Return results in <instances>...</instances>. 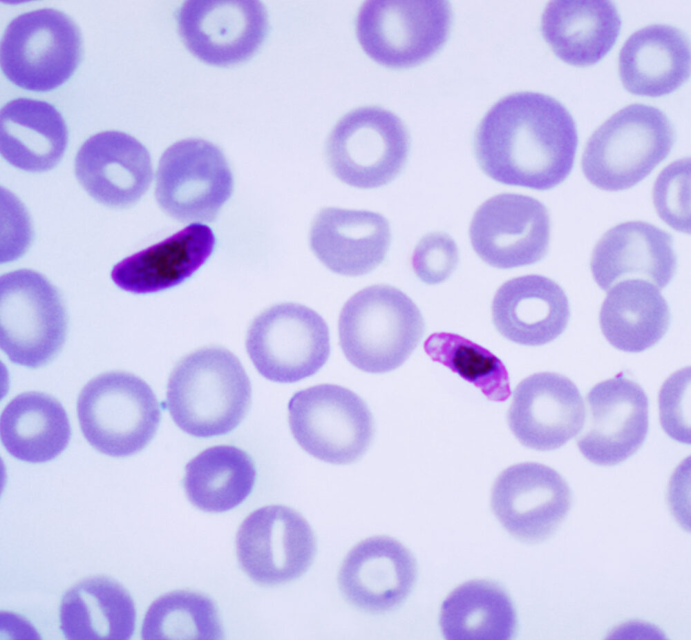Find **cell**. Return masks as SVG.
Here are the masks:
<instances>
[{
	"label": "cell",
	"instance_id": "obj_1",
	"mask_svg": "<svg viewBox=\"0 0 691 640\" xmlns=\"http://www.w3.org/2000/svg\"><path fill=\"white\" fill-rule=\"evenodd\" d=\"M578 143L576 123L563 104L545 94L520 92L489 109L473 146L480 168L494 181L546 191L568 177Z\"/></svg>",
	"mask_w": 691,
	"mask_h": 640
},
{
	"label": "cell",
	"instance_id": "obj_2",
	"mask_svg": "<svg viewBox=\"0 0 691 640\" xmlns=\"http://www.w3.org/2000/svg\"><path fill=\"white\" fill-rule=\"evenodd\" d=\"M251 398L250 381L239 359L226 349L211 347L176 365L168 380L166 406L184 432L209 438L237 427Z\"/></svg>",
	"mask_w": 691,
	"mask_h": 640
},
{
	"label": "cell",
	"instance_id": "obj_3",
	"mask_svg": "<svg viewBox=\"0 0 691 640\" xmlns=\"http://www.w3.org/2000/svg\"><path fill=\"white\" fill-rule=\"evenodd\" d=\"M425 329L417 306L405 293L374 284L354 293L341 309L339 344L350 363L361 371L384 374L400 367Z\"/></svg>",
	"mask_w": 691,
	"mask_h": 640
},
{
	"label": "cell",
	"instance_id": "obj_4",
	"mask_svg": "<svg viewBox=\"0 0 691 640\" xmlns=\"http://www.w3.org/2000/svg\"><path fill=\"white\" fill-rule=\"evenodd\" d=\"M674 128L660 109L634 104L615 113L586 143L583 173L607 191L630 188L647 177L670 153Z\"/></svg>",
	"mask_w": 691,
	"mask_h": 640
},
{
	"label": "cell",
	"instance_id": "obj_5",
	"mask_svg": "<svg viewBox=\"0 0 691 640\" xmlns=\"http://www.w3.org/2000/svg\"><path fill=\"white\" fill-rule=\"evenodd\" d=\"M77 414L87 441L114 457L143 449L161 420L160 407L150 386L124 371L106 372L91 380L78 396Z\"/></svg>",
	"mask_w": 691,
	"mask_h": 640
},
{
	"label": "cell",
	"instance_id": "obj_6",
	"mask_svg": "<svg viewBox=\"0 0 691 640\" xmlns=\"http://www.w3.org/2000/svg\"><path fill=\"white\" fill-rule=\"evenodd\" d=\"M79 26L65 12L44 8L23 12L6 26L1 43L5 76L26 90L43 92L66 81L82 56Z\"/></svg>",
	"mask_w": 691,
	"mask_h": 640
},
{
	"label": "cell",
	"instance_id": "obj_7",
	"mask_svg": "<svg viewBox=\"0 0 691 640\" xmlns=\"http://www.w3.org/2000/svg\"><path fill=\"white\" fill-rule=\"evenodd\" d=\"M68 328L57 289L41 274L19 269L0 278V345L9 360L28 368L52 360Z\"/></svg>",
	"mask_w": 691,
	"mask_h": 640
},
{
	"label": "cell",
	"instance_id": "obj_8",
	"mask_svg": "<svg viewBox=\"0 0 691 640\" xmlns=\"http://www.w3.org/2000/svg\"><path fill=\"white\" fill-rule=\"evenodd\" d=\"M410 136L402 121L378 106L356 108L342 117L325 143V157L334 175L355 188L383 186L402 171Z\"/></svg>",
	"mask_w": 691,
	"mask_h": 640
},
{
	"label": "cell",
	"instance_id": "obj_9",
	"mask_svg": "<svg viewBox=\"0 0 691 640\" xmlns=\"http://www.w3.org/2000/svg\"><path fill=\"white\" fill-rule=\"evenodd\" d=\"M287 409L295 440L322 461L354 463L372 441L373 420L368 405L344 387L321 384L299 390L290 399Z\"/></svg>",
	"mask_w": 691,
	"mask_h": 640
},
{
	"label": "cell",
	"instance_id": "obj_10",
	"mask_svg": "<svg viewBox=\"0 0 691 640\" xmlns=\"http://www.w3.org/2000/svg\"><path fill=\"white\" fill-rule=\"evenodd\" d=\"M452 10L446 1H366L356 21L358 40L377 62L392 68L419 64L447 40Z\"/></svg>",
	"mask_w": 691,
	"mask_h": 640
},
{
	"label": "cell",
	"instance_id": "obj_11",
	"mask_svg": "<svg viewBox=\"0 0 691 640\" xmlns=\"http://www.w3.org/2000/svg\"><path fill=\"white\" fill-rule=\"evenodd\" d=\"M246 347L266 379L293 383L316 374L330 353L329 328L313 309L301 304H274L249 327Z\"/></svg>",
	"mask_w": 691,
	"mask_h": 640
},
{
	"label": "cell",
	"instance_id": "obj_12",
	"mask_svg": "<svg viewBox=\"0 0 691 640\" xmlns=\"http://www.w3.org/2000/svg\"><path fill=\"white\" fill-rule=\"evenodd\" d=\"M233 176L223 151L201 139H187L162 154L155 197L171 217L183 222H211L233 191Z\"/></svg>",
	"mask_w": 691,
	"mask_h": 640
},
{
	"label": "cell",
	"instance_id": "obj_13",
	"mask_svg": "<svg viewBox=\"0 0 691 640\" xmlns=\"http://www.w3.org/2000/svg\"><path fill=\"white\" fill-rule=\"evenodd\" d=\"M236 552L243 570L265 585L283 584L303 575L316 552L308 522L294 509L282 505L261 507L241 523Z\"/></svg>",
	"mask_w": 691,
	"mask_h": 640
},
{
	"label": "cell",
	"instance_id": "obj_14",
	"mask_svg": "<svg viewBox=\"0 0 691 640\" xmlns=\"http://www.w3.org/2000/svg\"><path fill=\"white\" fill-rule=\"evenodd\" d=\"M550 231L549 211L540 201L504 193L477 208L469 237L474 251L484 262L509 269L540 261L548 252Z\"/></svg>",
	"mask_w": 691,
	"mask_h": 640
},
{
	"label": "cell",
	"instance_id": "obj_15",
	"mask_svg": "<svg viewBox=\"0 0 691 640\" xmlns=\"http://www.w3.org/2000/svg\"><path fill=\"white\" fill-rule=\"evenodd\" d=\"M179 34L189 50L215 66L250 58L265 39L269 20L254 0H190L176 12Z\"/></svg>",
	"mask_w": 691,
	"mask_h": 640
},
{
	"label": "cell",
	"instance_id": "obj_16",
	"mask_svg": "<svg viewBox=\"0 0 691 640\" xmlns=\"http://www.w3.org/2000/svg\"><path fill=\"white\" fill-rule=\"evenodd\" d=\"M571 492L554 469L536 462L515 464L503 470L493 485L492 510L514 537L528 542L551 536L569 513Z\"/></svg>",
	"mask_w": 691,
	"mask_h": 640
},
{
	"label": "cell",
	"instance_id": "obj_17",
	"mask_svg": "<svg viewBox=\"0 0 691 640\" xmlns=\"http://www.w3.org/2000/svg\"><path fill=\"white\" fill-rule=\"evenodd\" d=\"M578 447L591 463L614 466L633 456L648 432V398L635 381L620 374L594 385Z\"/></svg>",
	"mask_w": 691,
	"mask_h": 640
},
{
	"label": "cell",
	"instance_id": "obj_18",
	"mask_svg": "<svg viewBox=\"0 0 691 640\" xmlns=\"http://www.w3.org/2000/svg\"><path fill=\"white\" fill-rule=\"evenodd\" d=\"M585 414L582 395L569 378L540 372L527 377L515 387L507 420L522 445L547 452L562 447L577 436Z\"/></svg>",
	"mask_w": 691,
	"mask_h": 640
},
{
	"label": "cell",
	"instance_id": "obj_19",
	"mask_svg": "<svg viewBox=\"0 0 691 640\" xmlns=\"http://www.w3.org/2000/svg\"><path fill=\"white\" fill-rule=\"evenodd\" d=\"M417 574L416 561L397 540L367 538L348 553L338 581L346 599L357 608L383 613L398 607L410 594Z\"/></svg>",
	"mask_w": 691,
	"mask_h": 640
},
{
	"label": "cell",
	"instance_id": "obj_20",
	"mask_svg": "<svg viewBox=\"0 0 691 640\" xmlns=\"http://www.w3.org/2000/svg\"><path fill=\"white\" fill-rule=\"evenodd\" d=\"M74 168L78 182L92 198L114 208L138 202L153 175L146 147L117 130L100 132L87 139L76 154Z\"/></svg>",
	"mask_w": 691,
	"mask_h": 640
},
{
	"label": "cell",
	"instance_id": "obj_21",
	"mask_svg": "<svg viewBox=\"0 0 691 640\" xmlns=\"http://www.w3.org/2000/svg\"><path fill=\"white\" fill-rule=\"evenodd\" d=\"M593 278L603 290L632 280L665 288L676 269L672 237L644 221L620 223L607 231L594 246L590 260Z\"/></svg>",
	"mask_w": 691,
	"mask_h": 640
},
{
	"label": "cell",
	"instance_id": "obj_22",
	"mask_svg": "<svg viewBox=\"0 0 691 640\" xmlns=\"http://www.w3.org/2000/svg\"><path fill=\"white\" fill-rule=\"evenodd\" d=\"M391 240L390 225L380 213L337 207L321 209L310 230V246L331 271L346 276L365 275L386 258Z\"/></svg>",
	"mask_w": 691,
	"mask_h": 640
},
{
	"label": "cell",
	"instance_id": "obj_23",
	"mask_svg": "<svg viewBox=\"0 0 691 640\" xmlns=\"http://www.w3.org/2000/svg\"><path fill=\"white\" fill-rule=\"evenodd\" d=\"M493 322L507 340L526 346H540L557 338L570 317L569 303L562 287L537 274L503 283L492 302Z\"/></svg>",
	"mask_w": 691,
	"mask_h": 640
},
{
	"label": "cell",
	"instance_id": "obj_24",
	"mask_svg": "<svg viewBox=\"0 0 691 640\" xmlns=\"http://www.w3.org/2000/svg\"><path fill=\"white\" fill-rule=\"evenodd\" d=\"M618 72L625 90L636 95L656 97L675 91L690 77L687 36L666 24L642 28L621 48Z\"/></svg>",
	"mask_w": 691,
	"mask_h": 640
},
{
	"label": "cell",
	"instance_id": "obj_25",
	"mask_svg": "<svg viewBox=\"0 0 691 640\" xmlns=\"http://www.w3.org/2000/svg\"><path fill=\"white\" fill-rule=\"evenodd\" d=\"M621 19L610 1H553L545 7L542 35L555 55L576 66L596 64L612 48Z\"/></svg>",
	"mask_w": 691,
	"mask_h": 640
},
{
	"label": "cell",
	"instance_id": "obj_26",
	"mask_svg": "<svg viewBox=\"0 0 691 640\" xmlns=\"http://www.w3.org/2000/svg\"><path fill=\"white\" fill-rule=\"evenodd\" d=\"M216 244L211 229L191 224L172 236L115 264L114 283L135 293L160 291L183 282L209 258Z\"/></svg>",
	"mask_w": 691,
	"mask_h": 640
},
{
	"label": "cell",
	"instance_id": "obj_27",
	"mask_svg": "<svg viewBox=\"0 0 691 640\" xmlns=\"http://www.w3.org/2000/svg\"><path fill=\"white\" fill-rule=\"evenodd\" d=\"M67 143L66 122L53 104L19 97L1 108V153L13 166L32 173L50 170L62 158Z\"/></svg>",
	"mask_w": 691,
	"mask_h": 640
},
{
	"label": "cell",
	"instance_id": "obj_28",
	"mask_svg": "<svg viewBox=\"0 0 691 640\" xmlns=\"http://www.w3.org/2000/svg\"><path fill=\"white\" fill-rule=\"evenodd\" d=\"M136 612L129 593L104 576L85 579L64 594L60 629L70 640H127L133 635Z\"/></svg>",
	"mask_w": 691,
	"mask_h": 640
},
{
	"label": "cell",
	"instance_id": "obj_29",
	"mask_svg": "<svg viewBox=\"0 0 691 640\" xmlns=\"http://www.w3.org/2000/svg\"><path fill=\"white\" fill-rule=\"evenodd\" d=\"M669 305L656 287L641 280L610 289L600 311L601 331L615 348L630 353L655 345L669 329Z\"/></svg>",
	"mask_w": 691,
	"mask_h": 640
},
{
	"label": "cell",
	"instance_id": "obj_30",
	"mask_svg": "<svg viewBox=\"0 0 691 640\" xmlns=\"http://www.w3.org/2000/svg\"><path fill=\"white\" fill-rule=\"evenodd\" d=\"M1 443L18 460L44 463L67 447L70 426L62 405L52 396L38 391L17 395L1 415Z\"/></svg>",
	"mask_w": 691,
	"mask_h": 640
},
{
	"label": "cell",
	"instance_id": "obj_31",
	"mask_svg": "<svg viewBox=\"0 0 691 640\" xmlns=\"http://www.w3.org/2000/svg\"><path fill=\"white\" fill-rule=\"evenodd\" d=\"M439 625L449 640H507L515 634L513 602L498 583L474 579L455 588L443 601Z\"/></svg>",
	"mask_w": 691,
	"mask_h": 640
},
{
	"label": "cell",
	"instance_id": "obj_32",
	"mask_svg": "<svg viewBox=\"0 0 691 640\" xmlns=\"http://www.w3.org/2000/svg\"><path fill=\"white\" fill-rule=\"evenodd\" d=\"M254 463L233 445L210 447L185 466L183 485L189 501L207 512H224L241 504L255 485Z\"/></svg>",
	"mask_w": 691,
	"mask_h": 640
},
{
	"label": "cell",
	"instance_id": "obj_33",
	"mask_svg": "<svg viewBox=\"0 0 691 640\" xmlns=\"http://www.w3.org/2000/svg\"><path fill=\"white\" fill-rule=\"evenodd\" d=\"M141 634L148 640H217L224 633L218 609L209 598L180 590L167 593L150 605Z\"/></svg>",
	"mask_w": 691,
	"mask_h": 640
},
{
	"label": "cell",
	"instance_id": "obj_34",
	"mask_svg": "<svg viewBox=\"0 0 691 640\" xmlns=\"http://www.w3.org/2000/svg\"><path fill=\"white\" fill-rule=\"evenodd\" d=\"M424 351L439 362L478 388L494 402L507 400L511 393L509 376L503 362L484 347L458 334L432 333Z\"/></svg>",
	"mask_w": 691,
	"mask_h": 640
},
{
	"label": "cell",
	"instance_id": "obj_35",
	"mask_svg": "<svg viewBox=\"0 0 691 640\" xmlns=\"http://www.w3.org/2000/svg\"><path fill=\"white\" fill-rule=\"evenodd\" d=\"M690 161L676 160L659 174L652 189V200L659 217L676 231L690 232Z\"/></svg>",
	"mask_w": 691,
	"mask_h": 640
},
{
	"label": "cell",
	"instance_id": "obj_36",
	"mask_svg": "<svg viewBox=\"0 0 691 640\" xmlns=\"http://www.w3.org/2000/svg\"><path fill=\"white\" fill-rule=\"evenodd\" d=\"M459 261L455 242L448 235L433 232L425 235L416 245L411 265L416 276L427 284L446 280L454 271Z\"/></svg>",
	"mask_w": 691,
	"mask_h": 640
},
{
	"label": "cell",
	"instance_id": "obj_37",
	"mask_svg": "<svg viewBox=\"0 0 691 640\" xmlns=\"http://www.w3.org/2000/svg\"><path fill=\"white\" fill-rule=\"evenodd\" d=\"M659 403L665 431L674 440L690 444V368L675 372L665 380Z\"/></svg>",
	"mask_w": 691,
	"mask_h": 640
}]
</instances>
